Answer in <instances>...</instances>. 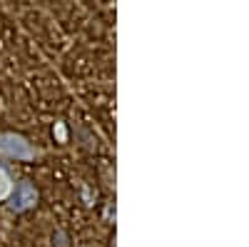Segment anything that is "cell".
Listing matches in <instances>:
<instances>
[{
	"instance_id": "7a4b0ae2",
	"label": "cell",
	"mask_w": 249,
	"mask_h": 247,
	"mask_svg": "<svg viewBox=\"0 0 249 247\" xmlns=\"http://www.w3.org/2000/svg\"><path fill=\"white\" fill-rule=\"evenodd\" d=\"M37 202H40V190H37V185L28 177L23 180H15V188H13V195L8 197V210L13 215H25L30 210L37 208Z\"/></svg>"
},
{
	"instance_id": "5b68a950",
	"label": "cell",
	"mask_w": 249,
	"mask_h": 247,
	"mask_svg": "<svg viewBox=\"0 0 249 247\" xmlns=\"http://www.w3.org/2000/svg\"><path fill=\"white\" fill-rule=\"evenodd\" d=\"M53 135H57V140H60V142H65V140H68V135H65V125H62V122H55Z\"/></svg>"
},
{
	"instance_id": "6da1fadb",
	"label": "cell",
	"mask_w": 249,
	"mask_h": 247,
	"mask_svg": "<svg viewBox=\"0 0 249 247\" xmlns=\"http://www.w3.org/2000/svg\"><path fill=\"white\" fill-rule=\"evenodd\" d=\"M40 157V150L30 142L28 135L3 130L0 133V162H35Z\"/></svg>"
},
{
	"instance_id": "277c9868",
	"label": "cell",
	"mask_w": 249,
	"mask_h": 247,
	"mask_svg": "<svg viewBox=\"0 0 249 247\" xmlns=\"http://www.w3.org/2000/svg\"><path fill=\"white\" fill-rule=\"evenodd\" d=\"M53 247H70V237L65 230H55L53 235Z\"/></svg>"
},
{
	"instance_id": "3957f363",
	"label": "cell",
	"mask_w": 249,
	"mask_h": 247,
	"mask_svg": "<svg viewBox=\"0 0 249 247\" xmlns=\"http://www.w3.org/2000/svg\"><path fill=\"white\" fill-rule=\"evenodd\" d=\"M13 188H15V177H13V170L8 168L5 162H0V205L8 202V197L13 195Z\"/></svg>"
}]
</instances>
